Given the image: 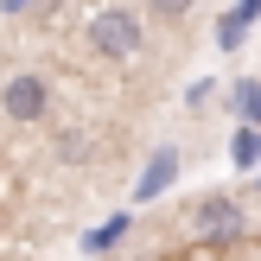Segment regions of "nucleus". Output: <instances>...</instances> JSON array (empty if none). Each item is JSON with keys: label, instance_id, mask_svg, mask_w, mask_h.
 Masks as SVG:
<instances>
[{"label": "nucleus", "instance_id": "obj_1", "mask_svg": "<svg viewBox=\"0 0 261 261\" xmlns=\"http://www.w3.org/2000/svg\"><path fill=\"white\" fill-rule=\"evenodd\" d=\"M140 13H127V7H102L96 19H89V45L102 51V58H134L140 51Z\"/></svg>", "mask_w": 261, "mask_h": 261}, {"label": "nucleus", "instance_id": "obj_2", "mask_svg": "<svg viewBox=\"0 0 261 261\" xmlns=\"http://www.w3.org/2000/svg\"><path fill=\"white\" fill-rule=\"evenodd\" d=\"M191 223H198V236H204V242H236V236H249V217H242V204H236V198H198Z\"/></svg>", "mask_w": 261, "mask_h": 261}, {"label": "nucleus", "instance_id": "obj_3", "mask_svg": "<svg viewBox=\"0 0 261 261\" xmlns=\"http://www.w3.org/2000/svg\"><path fill=\"white\" fill-rule=\"evenodd\" d=\"M45 115H51V83L32 76V70H19L7 83V121L13 127H32V121H45Z\"/></svg>", "mask_w": 261, "mask_h": 261}, {"label": "nucleus", "instance_id": "obj_4", "mask_svg": "<svg viewBox=\"0 0 261 261\" xmlns=\"http://www.w3.org/2000/svg\"><path fill=\"white\" fill-rule=\"evenodd\" d=\"M172 172H178V153H172V147H160V153H153V166L140 172V185H134V191H140V198H160V191L172 185Z\"/></svg>", "mask_w": 261, "mask_h": 261}, {"label": "nucleus", "instance_id": "obj_5", "mask_svg": "<svg viewBox=\"0 0 261 261\" xmlns=\"http://www.w3.org/2000/svg\"><path fill=\"white\" fill-rule=\"evenodd\" d=\"M51 153H58L64 166H83V160H89V153H96V147H89V134H83V127H64V134L51 140Z\"/></svg>", "mask_w": 261, "mask_h": 261}, {"label": "nucleus", "instance_id": "obj_6", "mask_svg": "<svg viewBox=\"0 0 261 261\" xmlns=\"http://www.w3.org/2000/svg\"><path fill=\"white\" fill-rule=\"evenodd\" d=\"M0 7H7V19H25V13H51L58 0H0Z\"/></svg>", "mask_w": 261, "mask_h": 261}, {"label": "nucleus", "instance_id": "obj_7", "mask_svg": "<svg viewBox=\"0 0 261 261\" xmlns=\"http://www.w3.org/2000/svg\"><path fill=\"white\" fill-rule=\"evenodd\" d=\"M236 102H242V115H255V121H261V83H242Z\"/></svg>", "mask_w": 261, "mask_h": 261}, {"label": "nucleus", "instance_id": "obj_8", "mask_svg": "<svg viewBox=\"0 0 261 261\" xmlns=\"http://www.w3.org/2000/svg\"><path fill=\"white\" fill-rule=\"evenodd\" d=\"M153 13H160V19H178V13H191V0H147Z\"/></svg>", "mask_w": 261, "mask_h": 261}]
</instances>
